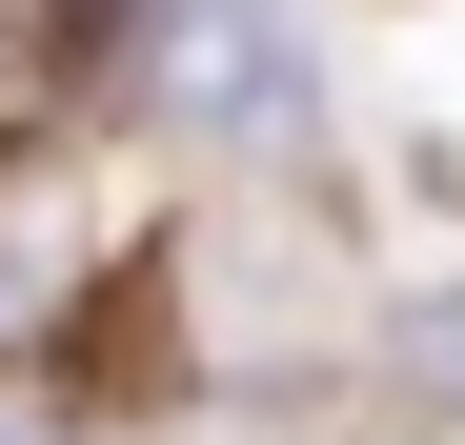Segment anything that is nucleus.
Returning a JSON list of instances; mask_svg holds the SVG:
<instances>
[{
  "instance_id": "1",
  "label": "nucleus",
  "mask_w": 465,
  "mask_h": 445,
  "mask_svg": "<svg viewBox=\"0 0 465 445\" xmlns=\"http://www.w3.org/2000/svg\"><path fill=\"white\" fill-rule=\"evenodd\" d=\"M163 102H183L203 142H303L324 61H303L283 0H163Z\"/></svg>"
},
{
  "instance_id": "2",
  "label": "nucleus",
  "mask_w": 465,
  "mask_h": 445,
  "mask_svg": "<svg viewBox=\"0 0 465 445\" xmlns=\"http://www.w3.org/2000/svg\"><path fill=\"white\" fill-rule=\"evenodd\" d=\"M0 445H21V425H0Z\"/></svg>"
}]
</instances>
